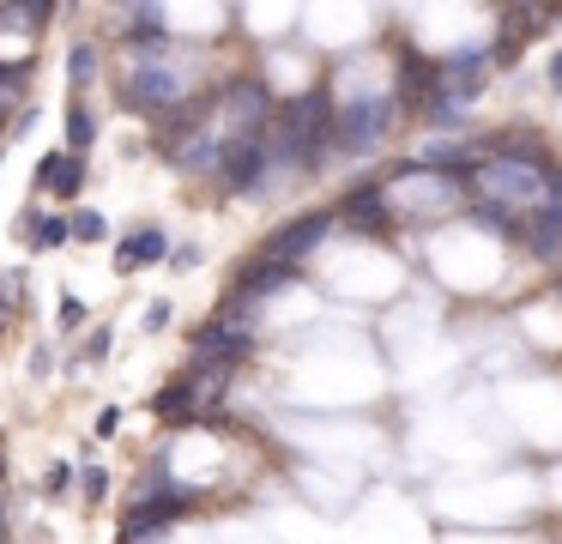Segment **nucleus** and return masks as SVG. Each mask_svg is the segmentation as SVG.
<instances>
[{"label": "nucleus", "mask_w": 562, "mask_h": 544, "mask_svg": "<svg viewBox=\"0 0 562 544\" xmlns=\"http://www.w3.org/2000/svg\"><path fill=\"white\" fill-rule=\"evenodd\" d=\"M206 55H200V43H176V36H164V43H139V48H122V60H115V103L127 109V115H170L176 103H188L194 91H206Z\"/></svg>", "instance_id": "1"}, {"label": "nucleus", "mask_w": 562, "mask_h": 544, "mask_svg": "<svg viewBox=\"0 0 562 544\" xmlns=\"http://www.w3.org/2000/svg\"><path fill=\"white\" fill-rule=\"evenodd\" d=\"M272 109H279L272 85L260 79V73H236V79H224L218 91H212V127H218L224 140H255V133H267Z\"/></svg>", "instance_id": "2"}, {"label": "nucleus", "mask_w": 562, "mask_h": 544, "mask_svg": "<svg viewBox=\"0 0 562 544\" xmlns=\"http://www.w3.org/2000/svg\"><path fill=\"white\" fill-rule=\"evenodd\" d=\"M400 121V97L393 91H363V97H339L333 103V152H381V140Z\"/></svg>", "instance_id": "3"}, {"label": "nucleus", "mask_w": 562, "mask_h": 544, "mask_svg": "<svg viewBox=\"0 0 562 544\" xmlns=\"http://www.w3.org/2000/svg\"><path fill=\"white\" fill-rule=\"evenodd\" d=\"M544 176L550 164H520V157H477L472 164V193L490 206H502V212H532V206H544Z\"/></svg>", "instance_id": "4"}, {"label": "nucleus", "mask_w": 562, "mask_h": 544, "mask_svg": "<svg viewBox=\"0 0 562 544\" xmlns=\"http://www.w3.org/2000/svg\"><path fill=\"white\" fill-rule=\"evenodd\" d=\"M387 193V212L393 218H424V212H448L453 206V193H460V181L453 176H441V169H424V164H405L400 169V181L393 188H381Z\"/></svg>", "instance_id": "5"}, {"label": "nucleus", "mask_w": 562, "mask_h": 544, "mask_svg": "<svg viewBox=\"0 0 562 544\" xmlns=\"http://www.w3.org/2000/svg\"><path fill=\"white\" fill-rule=\"evenodd\" d=\"M86 176H91V157H79V152H67V145H55V152H43L37 176H31V188H37L43 200L79 206V193H86Z\"/></svg>", "instance_id": "6"}, {"label": "nucleus", "mask_w": 562, "mask_h": 544, "mask_svg": "<svg viewBox=\"0 0 562 544\" xmlns=\"http://www.w3.org/2000/svg\"><path fill=\"white\" fill-rule=\"evenodd\" d=\"M327 230H333V212H296L291 224H279L260 242V254H272V260H284V266H303L308 254L327 242Z\"/></svg>", "instance_id": "7"}, {"label": "nucleus", "mask_w": 562, "mask_h": 544, "mask_svg": "<svg viewBox=\"0 0 562 544\" xmlns=\"http://www.w3.org/2000/svg\"><path fill=\"white\" fill-rule=\"evenodd\" d=\"M333 224H351V230H363V236H381V230L393 224L387 193H381L375 181H357V188H345L339 206H333Z\"/></svg>", "instance_id": "8"}, {"label": "nucleus", "mask_w": 562, "mask_h": 544, "mask_svg": "<svg viewBox=\"0 0 562 544\" xmlns=\"http://www.w3.org/2000/svg\"><path fill=\"white\" fill-rule=\"evenodd\" d=\"M296 278V266H284V260H272V254H248L243 266H236V278H231V297L236 302H267L272 290H284Z\"/></svg>", "instance_id": "9"}, {"label": "nucleus", "mask_w": 562, "mask_h": 544, "mask_svg": "<svg viewBox=\"0 0 562 544\" xmlns=\"http://www.w3.org/2000/svg\"><path fill=\"white\" fill-rule=\"evenodd\" d=\"M484 73H490V48H453V55L436 60V79L453 103H472L484 91Z\"/></svg>", "instance_id": "10"}, {"label": "nucleus", "mask_w": 562, "mask_h": 544, "mask_svg": "<svg viewBox=\"0 0 562 544\" xmlns=\"http://www.w3.org/2000/svg\"><path fill=\"white\" fill-rule=\"evenodd\" d=\"M170 248H176V242L164 236L158 224H139V230H127V236L115 242V273H139V266H158V260H170Z\"/></svg>", "instance_id": "11"}, {"label": "nucleus", "mask_w": 562, "mask_h": 544, "mask_svg": "<svg viewBox=\"0 0 562 544\" xmlns=\"http://www.w3.org/2000/svg\"><path fill=\"white\" fill-rule=\"evenodd\" d=\"M61 145L79 157H91V145H98V109L86 103V97H67L61 109Z\"/></svg>", "instance_id": "12"}, {"label": "nucleus", "mask_w": 562, "mask_h": 544, "mask_svg": "<svg viewBox=\"0 0 562 544\" xmlns=\"http://www.w3.org/2000/svg\"><path fill=\"white\" fill-rule=\"evenodd\" d=\"M19 236H25L31 248H67V212L25 206V212H19Z\"/></svg>", "instance_id": "13"}, {"label": "nucleus", "mask_w": 562, "mask_h": 544, "mask_svg": "<svg viewBox=\"0 0 562 544\" xmlns=\"http://www.w3.org/2000/svg\"><path fill=\"white\" fill-rule=\"evenodd\" d=\"M25 97H31V60H7V55H0V127L25 109Z\"/></svg>", "instance_id": "14"}, {"label": "nucleus", "mask_w": 562, "mask_h": 544, "mask_svg": "<svg viewBox=\"0 0 562 544\" xmlns=\"http://www.w3.org/2000/svg\"><path fill=\"white\" fill-rule=\"evenodd\" d=\"M520 236H526V248L532 254H562V218L557 212H544V206H532V212L520 218Z\"/></svg>", "instance_id": "15"}, {"label": "nucleus", "mask_w": 562, "mask_h": 544, "mask_svg": "<svg viewBox=\"0 0 562 544\" xmlns=\"http://www.w3.org/2000/svg\"><path fill=\"white\" fill-rule=\"evenodd\" d=\"M103 73V48L98 43H74L67 48V97H86Z\"/></svg>", "instance_id": "16"}, {"label": "nucleus", "mask_w": 562, "mask_h": 544, "mask_svg": "<svg viewBox=\"0 0 562 544\" xmlns=\"http://www.w3.org/2000/svg\"><path fill=\"white\" fill-rule=\"evenodd\" d=\"M151 411H158L164 423H194L200 406H194V387H188V375H176L164 393H151Z\"/></svg>", "instance_id": "17"}, {"label": "nucleus", "mask_w": 562, "mask_h": 544, "mask_svg": "<svg viewBox=\"0 0 562 544\" xmlns=\"http://www.w3.org/2000/svg\"><path fill=\"white\" fill-rule=\"evenodd\" d=\"M110 236V218L98 206H67V242H103Z\"/></svg>", "instance_id": "18"}, {"label": "nucleus", "mask_w": 562, "mask_h": 544, "mask_svg": "<svg viewBox=\"0 0 562 544\" xmlns=\"http://www.w3.org/2000/svg\"><path fill=\"white\" fill-rule=\"evenodd\" d=\"M74 478H79L74 466H49V478H43V496H49V502H61V496L74 490Z\"/></svg>", "instance_id": "19"}, {"label": "nucleus", "mask_w": 562, "mask_h": 544, "mask_svg": "<svg viewBox=\"0 0 562 544\" xmlns=\"http://www.w3.org/2000/svg\"><path fill=\"white\" fill-rule=\"evenodd\" d=\"M55 326H61V333H79V326H86V302L61 297V309H55Z\"/></svg>", "instance_id": "20"}, {"label": "nucleus", "mask_w": 562, "mask_h": 544, "mask_svg": "<svg viewBox=\"0 0 562 544\" xmlns=\"http://www.w3.org/2000/svg\"><path fill=\"white\" fill-rule=\"evenodd\" d=\"M110 338H115L110 326H98V333L86 338V351H79V357H86V363H103V357H110Z\"/></svg>", "instance_id": "21"}, {"label": "nucleus", "mask_w": 562, "mask_h": 544, "mask_svg": "<svg viewBox=\"0 0 562 544\" xmlns=\"http://www.w3.org/2000/svg\"><path fill=\"white\" fill-rule=\"evenodd\" d=\"M86 496H91V502L110 496V471H103V466H86Z\"/></svg>", "instance_id": "22"}, {"label": "nucleus", "mask_w": 562, "mask_h": 544, "mask_svg": "<svg viewBox=\"0 0 562 544\" xmlns=\"http://www.w3.org/2000/svg\"><path fill=\"white\" fill-rule=\"evenodd\" d=\"M115 430H122V406H103L98 411V442H110Z\"/></svg>", "instance_id": "23"}, {"label": "nucleus", "mask_w": 562, "mask_h": 544, "mask_svg": "<svg viewBox=\"0 0 562 544\" xmlns=\"http://www.w3.org/2000/svg\"><path fill=\"white\" fill-rule=\"evenodd\" d=\"M544 212H557V218H562V176H557V169L544 176Z\"/></svg>", "instance_id": "24"}, {"label": "nucleus", "mask_w": 562, "mask_h": 544, "mask_svg": "<svg viewBox=\"0 0 562 544\" xmlns=\"http://www.w3.org/2000/svg\"><path fill=\"white\" fill-rule=\"evenodd\" d=\"M164 326H170V302H151V309H146V333H164Z\"/></svg>", "instance_id": "25"}, {"label": "nucleus", "mask_w": 562, "mask_h": 544, "mask_svg": "<svg viewBox=\"0 0 562 544\" xmlns=\"http://www.w3.org/2000/svg\"><path fill=\"white\" fill-rule=\"evenodd\" d=\"M170 260H176V266H182V273H188V266H200V248H170Z\"/></svg>", "instance_id": "26"}, {"label": "nucleus", "mask_w": 562, "mask_h": 544, "mask_svg": "<svg viewBox=\"0 0 562 544\" xmlns=\"http://www.w3.org/2000/svg\"><path fill=\"white\" fill-rule=\"evenodd\" d=\"M550 85H557V91H562V48H557V55H550Z\"/></svg>", "instance_id": "27"}, {"label": "nucleus", "mask_w": 562, "mask_h": 544, "mask_svg": "<svg viewBox=\"0 0 562 544\" xmlns=\"http://www.w3.org/2000/svg\"><path fill=\"white\" fill-rule=\"evenodd\" d=\"M0 544H13V526H7V502H0Z\"/></svg>", "instance_id": "28"}, {"label": "nucleus", "mask_w": 562, "mask_h": 544, "mask_svg": "<svg viewBox=\"0 0 562 544\" xmlns=\"http://www.w3.org/2000/svg\"><path fill=\"white\" fill-rule=\"evenodd\" d=\"M0 478H7V454H0Z\"/></svg>", "instance_id": "29"}]
</instances>
